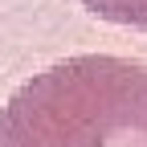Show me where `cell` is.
Masks as SVG:
<instances>
[{"label":"cell","instance_id":"6da1fadb","mask_svg":"<svg viewBox=\"0 0 147 147\" xmlns=\"http://www.w3.org/2000/svg\"><path fill=\"white\" fill-rule=\"evenodd\" d=\"M0 147H147V61H53L0 106Z\"/></svg>","mask_w":147,"mask_h":147},{"label":"cell","instance_id":"7a4b0ae2","mask_svg":"<svg viewBox=\"0 0 147 147\" xmlns=\"http://www.w3.org/2000/svg\"><path fill=\"white\" fill-rule=\"evenodd\" d=\"M94 16L110 25H127V29H143L147 33V0H78Z\"/></svg>","mask_w":147,"mask_h":147}]
</instances>
